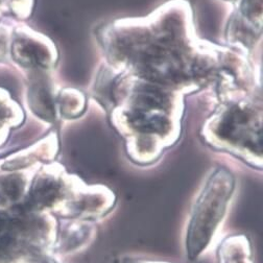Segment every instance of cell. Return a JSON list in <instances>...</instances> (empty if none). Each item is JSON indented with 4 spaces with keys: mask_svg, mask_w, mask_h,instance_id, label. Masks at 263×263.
I'll use <instances>...</instances> for the list:
<instances>
[{
    "mask_svg": "<svg viewBox=\"0 0 263 263\" xmlns=\"http://www.w3.org/2000/svg\"><path fill=\"white\" fill-rule=\"evenodd\" d=\"M235 182L232 175L219 170L206 183L191 213L186 235L187 256L200 257L210 246L232 199Z\"/></svg>",
    "mask_w": 263,
    "mask_h": 263,
    "instance_id": "1",
    "label": "cell"
},
{
    "mask_svg": "<svg viewBox=\"0 0 263 263\" xmlns=\"http://www.w3.org/2000/svg\"><path fill=\"white\" fill-rule=\"evenodd\" d=\"M221 263H251L246 241L242 239L228 240L221 250Z\"/></svg>",
    "mask_w": 263,
    "mask_h": 263,
    "instance_id": "2",
    "label": "cell"
},
{
    "mask_svg": "<svg viewBox=\"0 0 263 263\" xmlns=\"http://www.w3.org/2000/svg\"><path fill=\"white\" fill-rule=\"evenodd\" d=\"M136 263H142V262H136ZM143 263H148V262H143Z\"/></svg>",
    "mask_w": 263,
    "mask_h": 263,
    "instance_id": "3",
    "label": "cell"
}]
</instances>
